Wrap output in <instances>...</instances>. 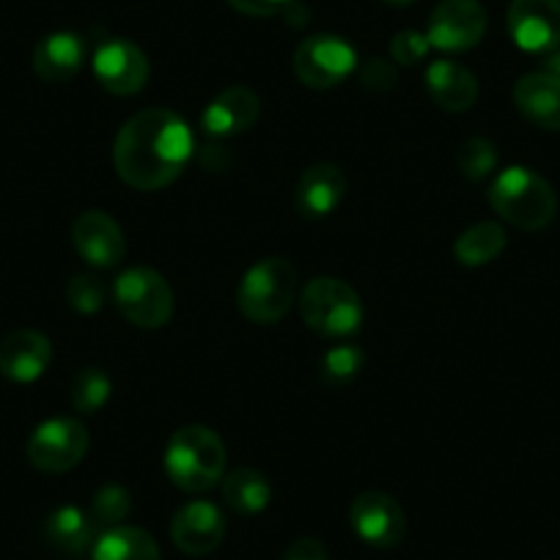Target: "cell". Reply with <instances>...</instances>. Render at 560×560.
Segmentation results:
<instances>
[{"mask_svg":"<svg viewBox=\"0 0 560 560\" xmlns=\"http://www.w3.org/2000/svg\"><path fill=\"white\" fill-rule=\"evenodd\" d=\"M360 80L369 91H376V94H385V91L396 89L398 83V74L396 67H390V61L385 58H369L360 69Z\"/></svg>","mask_w":560,"mask_h":560,"instance_id":"cell-31","label":"cell"},{"mask_svg":"<svg viewBox=\"0 0 560 560\" xmlns=\"http://www.w3.org/2000/svg\"><path fill=\"white\" fill-rule=\"evenodd\" d=\"M280 560H330V555H327V547L319 541V538L305 536L289 544L287 552H283V558Z\"/></svg>","mask_w":560,"mask_h":560,"instance_id":"cell-33","label":"cell"},{"mask_svg":"<svg viewBox=\"0 0 560 560\" xmlns=\"http://www.w3.org/2000/svg\"><path fill=\"white\" fill-rule=\"evenodd\" d=\"M52 363V343L39 330H14L0 341V374L28 385L36 382Z\"/></svg>","mask_w":560,"mask_h":560,"instance_id":"cell-15","label":"cell"},{"mask_svg":"<svg viewBox=\"0 0 560 560\" xmlns=\"http://www.w3.org/2000/svg\"><path fill=\"white\" fill-rule=\"evenodd\" d=\"M113 300L127 322L143 330L165 327L174 316V289L168 280L149 267H132L113 283Z\"/></svg>","mask_w":560,"mask_h":560,"instance_id":"cell-6","label":"cell"},{"mask_svg":"<svg viewBox=\"0 0 560 560\" xmlns=\"http://www.w3.org/2000/svg\"><path fill=\"white\" fill-rule=\"evenodd\" d=\"M349 190L347 174L336 163H316L303 171L298 182V212L308 220L330 218Z\"/></svg>","mask_w":560,"mask_h":560,"instance_id":"cell-16","label":"cell"},{"mask_svg":"<svg viewBox=\"0 0 560 560\" xmlns=\"http://www.w3.org/2000/svg\"><path fill=\"white\" fill-rule=\"evenodd\" d=\"M429 47L432 45H429L427 34H418V31H401V34L393 36L390 56L393 61L401 63V67H412V63L427 58Z\"/></svg>","mask_w":560,"mask_h":560,"instance_id":"cell-30","label":"cell"},{"mask_svg":"<svg viewBox=\"0 0 560 560\" xmlns=\"http://www.w3.org/2000/svg\"><path fill=\"white\" fill-rule=\"evenodd\" d=\"M390 7H407V3H415V0H385Z\"/></svg>","mask_w":560,"mask_h":560,"instance_id":"cell-35","label":"cell"},{"mask_svg":"<svg viewBox=\"0 0 560 560\" xmlns=\"http://www.w3.org/2000/svg\"><path fill=\"white\" fill-rule=\"evenodd\" d=\"M229 3L247 18H275L294 7V0H229Z\"/></svg>","mask_w":560,"mask_h":560,"instance_id":"cell-32","label":"cell"},{"mask_svg":"<svg viewBox=\"0 0 560 560\" xmlns=\"http://www.w3.org/2000/svg\"><path fill=\"white\" fill-rule=\"evenodd\" d=\"M196 138L190 124L174 110H140L121 127L113 147V165L135 190H163L192 160Z\"/></svg>","mask_w":560,"mask_h":560,"instance_id":"cell-1","label":"cell"},{"mask_svg":"<svg viewBox=\"0 0 560 560\" xmlns=\"http://www.w3.org/2000/svg\"><path fill=\"white\" fill-rule=\"evenodd\" d=\"M149 58L135 42L110 39L96 47L94 74L105 91L116 96L138 94L149 80Z\"/></svg>","mask_w":560,"mask_h":560,"instance_id":"cell-10","label":"cell"},{"mask_svg":"<svg viewBox=\"0 0 560 560\" xmlns=\"http://www.w3.org/2000/svg\"><path fill=\"white\" fill-rule=\"evenodd\" d=\"M45 536L58 552L83 555L94 544V520L91 514L80 511L78 505H61L47 516Z\"/></svg>","mask_w":560,"mask_h":560,"instance_id":"cell-22","label":"cell"},{"mask_svg":"<svg viewBox=\"0 0 560 560\" xmlns=\"http://www.w3.org/2000/svg\"><path fill=\"white\" fill-rule=\"evenodd\" d=\"M305 325L327 338L354 336L363 325V303L347 280L314 278L300 294Z\"/></svg>","mask_w":560,"mask_h":560,"instance_id":"cell-5","label":"cell"},{"mask_svg":"<svg viewBox=\"0 0 560 560\" xmlns=\"http://www.w3.org/2000/svg\"><path fill=\"white\" fill-rule=\"evenodd\" d=\"M89 454V429L78 418H50L28 440V462L42 472H67Z\"/></svg>","mask_w":560,"mask_h":560,"instance_id":"cell-8","label":"cell"},{"mask_svg":"<svg viewBox=\"0 0 560 560\" xmlns=\"http://www.w3.org/2000/svg\"><path fill=\"white\" fill-rule=\"evenodd\" d=\"M298 298V272L287 258H264L253 264L236 289L242 316L256 325H272L287 316Z\"/></svg>","mask_w":560,"mask_h":560,"instance_id":"cell-4","label":"cell"},{"mask_svg":"<svg viewBox=\"0 0 560 560\" xmlns=\"http://www.w3.org/2000/svg\"><path fill=\"white\" fill-rule=\"evenodd\" d=\"M427 89L438 107L448 113H465L476 105L478 100V80L462 63L451 61V58H440V61L429 63L427 69Z\"/></svg>","mask_w":560,"mask_h":560,"instance_id":"cell-18","label":"cell"},{"mask_svg":"<svg viewBox=\"0 0 560 560\" xmlns=\"http://www.w3.org/2000/svg\"><path fill=\"white\" fill-rule=\"evenodd\" d=\"M487 25V9L478 0H443L429 18L427 39L443 52H465L483 39Z\"/></svg>","mask_w":560,"mask_h":560,"instance_id":"cell-9","label":"cell"},{"mask_svg":"<svg viewBox=\"0 0 560 560\" xmlns=\"http://www.w3.org/2000/svg\"><path fill=\"white\" fill-rule=\"evenodd\" d=\"M258 116H261V100L256 91L234 85L209 102L201 124L209 138H234V135L247 132L258 121Z\"/></svg>","mask_w":560,"mask_h":560,"instance_id":"cell-17","label":"cell"},{"mask_svg":"<svg viewBox=\"0 0 560 560\" xmlns=\"http://www.w3.org/2000/svg\"><path fill=\"white\" fill-rule=\"evenodd\" d=\"M489 203L505 223L522 231H541L558 214V196L536 171L511 165L494 176L489 187Z\"/></svg>","mask_w":560,"mask_h":560,"instance_id":"cell-2","label":"cell"},{"mask_svg":"<svg viewBox=\"0 0 560 560\" xmlns=\"http://www.w3.org/2000/svg\"><path fill=\"white\" fill-rule=\"evenodd\" d=\"M365 363V354L358 343H336L322 358V380L330 387H343L354 382Z\"/></svg>","mask_w":560,"mask_h":560,"instance_id":"cell-26","label":"cell"},{"mask_svg":"<svg viewBox=\"0 0 560 560\" xmlns=\"http://www.w3.org/2000/svg\"><path fill=\"white\" fill-rule=\"evenodd\" d=\"M456 163L467 182H483L498 168V149L489 138H467L456 154Z\"/></svg>","mask_w":560,"mask_h":560,"instance_id":"cell-27","label":"cell"},{"mask_svg":"<svg viewBox=\"0 0 560 560\" xmlns=\"http://www.w3.org/2000/svg\"><path fill=\"white\" fill-rule=\"evenodd\" d=\"M72 242L74 250L91 264V267L110 269L116 264H121L124 253H127V240H124V231L116 220L107 212H83L74 220L72 229Z\"/></svg>","mask_w":560,"mask_h":560,"instance_id":"cell-14","label":"cell"},{"mask_svg":"<svg viewBox=\"0 0 560 560\" xmlns=\"http://www.w3.org/2000/svg\"><path fill=\"white\" fill-rule=\"evenodd\" d=\"M294 74L308 89H336L358 69V52L347 39L332 34L308 36L294 50Z\"/></svg>","mask_w":560,"mask_h":560,"instance_id":"cell-7","label":"cell"},{"mask_svg":"<svg viewBox=\"0 0 560 560\" xmlns=\"http://www.w3.org/2000/svg\"><path fill=\"white\" fill-rule=\"evenodd\" d=\"M132 509V498L124 487L118 483H107L100 492L94 494V503H91V520L102 522V525L116 527L124 516Z\"/></svg>","mask_w":560,"mask_h":560,"instance_id":"cell-29","label":"cell"},{"mask_svg":"<svg viewBox=\"0 0 560 560\" xmlns=\"http://www.w3.org/2000/svg\"><path fill=\"white\" fill-rule=\"evenodd\" d=\"M505 245H509V240H505L503 225L483 220V223L462 231L459 240L454 242V256L465 267H483V264L494 261L505 250Z\"/></svg>","mask_w":560,"mask_h":560,"instance_id":"cell-24","label":"cell"},{"mask_svg":"<svg viewBox=\"0 0 560 560\" xmlns=\"http://www.w3.org/2000/svg\"><path fill=\"white\" fill-rule=\"evenodd\" d=\"M223 500L236 514H261L272 500V487L267 478L253 467H236L229 476H223Z\"/></svg>","mask_w":560,"mask_h":560,"instance_id":"cell-23","label":"cell"},{"mask_svg":"<svg viewBox=\"0 0 560 560\" xmlns=\"http://www.w3.org/2000/svg\"><path fill=\"white\" fill-rule=\"evenodd\" d=\"M165 472L182 492H207L225 476V445L207 427L174 432L165 448Z\"/></svg>","mask_w":560,"mask_h":560,"instance_id":"cell-3","label":"cell"},{"mask_svg":"<svg viewBox=\"0 0 560 560\" xmlns=\"http://www.w3.org/2000/svg\"><path fill=\"white\" fill-rule=\"evenodd\" d=\"M171 538L176 547L192 558L214 552L225 538V516L209 500H192L182 505L171 520Z\"/></svg>","mask_w":560,"mask_h":560,"instance_id":"cell-13","label":"cell"},{"mask_svg":"<svg viewBox=\"0 0 560 560\" xmlns=\"http://www.w3.org/2000/svg\"><path fill=\"white\" fill-rule=\"evenodd\" d=\"M509 34L525 52L560 47V0H511Z\"/></svg>","mask_w":560,"mask_h":560,"instance_id":"cell-12","label":"cell"},{"mask_svg":"<svg viewBox=\"0 0 560 560\" xmlns=\"http://www.w3.org/2000/svg\"><path fill=\"white\" fill-rule=\"evenodd\" d=\"M113 382L107 376L105 369H96V365H89V369L78 371L72 382V407L83 415H94L110 401Z\"/></svg>","mask_w":560,"mask_h":560,"instance_id":"cell-25","label":"cell"},{"mask_svg":"<svg viewBox=\"0 0 560 560\" xmlns=\"http://www.w3.org/2000/svg\"><path fill=\"white\" fill-rule=\"evenodd\" d=\"M514 102L522 116L536 127L558 132L560 129V80L547 72H533L516 83Z\"/></svg>","mask_w":560,"mask_h":560,"instance_id":"cell-20","label":"cell"},{"mask_svg":"<svg viewBox=\"0 0 560 560\" xmlns=\"http://www.w3.org/2000/svg\"><path fill=\"white\" fill-rule=\"evenodd\" d=\"M91 560H163L158 541L140 527L116 525L91 547Z\"/></svg>","mask_w":560,"mask_h":560,"instance_id":"cell-21","label":"cell"},{"mask_svg":"<svg viewBox=\"0 0 560 560\" xmlns=\"http://www.w3.org/2000/svg\"><path fill=\"white\" fill-rule=\"evenodd\" d=\"M349 522H352L360 541L380 549L396 547L407 533V516H404L401 505L385 492L358 494L352 500V509H349Z\"/></svg>","mask_w":560,"mask_h":560,"instance_id":"cell-11","label":"cell"},{"mask_svg":"<svg viewBox=\"0 0 560 560\" xmlns=\"http://www.w3.org/2000/svg\"><path fill=\"white\" fill-rule=\"evenodd\" d=\"M544 72L560 80V47H555L552 52H547V61H544Z\"/></svg>","mask_w":560,"mask_h":560,"instance_id":"cell-34","label":"cell"},{"mask_svg":"<svg viewBox=\"0 0 560 560\" xmlns=\"http://www.w3.org/2000/svg\"><path fill=\"white\" fill-rule=\"evenodd\" d=\"M105 300H107V287L96 278V275H74V278L69 280L67 303L72 305L78 314H85V316L96 314V311H102Z\"/></svg>","mask_w":560,"mask_h":560,"instance_id":"cell-28","label":"cell"},{"mask_svg":"<svg viewBox=\"0 0 560 560\" xmlns=\"http://www.w3.org/2000/svg\"><path fill=\"white\" fill-rule=\"evenodd\" d=\"M85 42L72 31L45 36L34 50V72L45 83H67L83 69Z\"/></svg>","mask_w":560,"mask_h":560,"instance_id":"cell-19","label":"cell"}]
</instances>
